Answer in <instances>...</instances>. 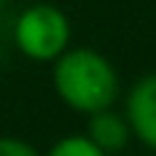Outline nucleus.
I'll use <instances>...</instances> for the list:
<instances>
[{"label": "nucleus", "instance_id": "f257e3e1", "mask_svg": "<svg viewBox=\"0 0 156 156\" xmlns=\"http://www.w3.org/2000/svg\"><path fill=\"white\" fill-rule=\"evenodd\" d=\"M52 87L69 110L84 116L110 110L122 93L113 61L90 46H69L52 64Z\"/></svg>", "mask_w": 156, "mask_h": 156}, {"label": "nucleus", "instance_id": "f03ea898", "mask_svg": "<svg viewBox=\"0 0 156 156\" xmlns=\"http://www.w3.org/2000/svg\"><path fill=\"white\" fill-rule=\"evenodd\" d=\"M12 38L23 58L35 64H55L69 49L73 23L67 12L58 9L55 3H32L17 15Z\"/></svg>", "mask_w": 156, "mask_h": 156}, {"label": "nucleus", "instance_id": "7ed1b4c3", "mask_svg": "<svg viewBox=\"0 0 156 156\" xmlns=\"http://www.w3.org/2000/svg\"><path fill=\"white\" fill-rule=\"evenodd\" d=\"M124 119L130 133L145 147L156 151V73L142 75L124 98Z\"/></svg>", "mask_w": 156, "mask_h": 156}, {"label": "nucleus", "instance_id": "20e7f679", "mask_svg": "<svg viewBox=\"0 0 156 156\" xmlns=\"http://www.w3.org/2000/svg\"><path fill=\"white\" fill-rule=\"evenodd\" d=\"M84 136H87L98 151H104L110 156V153L124 151L133 133H130V124H127V119H124V113H116L110 107V110H101V113L87 116V130H84Z\"/></svg>", "mask_w": 156, "mask_h": 156}, {"label": "nucleus", "instance_id": "39448f33", "mask_svg": "<svg viewBox=\"0 0 156 156\" xmlns=\"http://www.w3.org/2000/svg\"><path fill=\"white\" fill-rule=\"evenodd\" d=\"M44 156H107V153L98 151L84 133H69V136H61Z\"/></svg>", "mask_w": 156, "mask_h": 156}, {"label": "nucleus", "instance_id": "423d86ee", "mask_svg": "<svg viewBox=\"0 0 156 156\" xmlns=\"http://www.w3.org/2000/svg\"><path fill=\"white\" fill-rule=\"evenodd\" d=\"M0 156H44V153L20 136H0Z\"/></svg>", "mask_w": 156, "mask_h": 156}, {"label": "nucleus", "instance_id": "0eeeda50", "mask_svg": "<svg viewBox=\"0 0 156 156\" xmlns=\"http://www.w3.org/2000/svg\"><path fill=\"white\" fill-rule=\"evenodd\" d=\"M6 3H9V0H0V12H3V9H6Z\"/></svg>", "mask_w": 156, "mask_h": 156}, {"label": "nucleus", "instance_id": "6e6552de", "mask_svg": "<svg viewBox=\"0 0 156 156\" xmlns=\"http://www.w3.org/2000/svg\"><path fill=\"white\" fill-rule=\"evenodd\" d=\"M0 61H3V46H0Z\"/></svg>", "mask_w": 156, "mask_h": 156}]
</instances>
